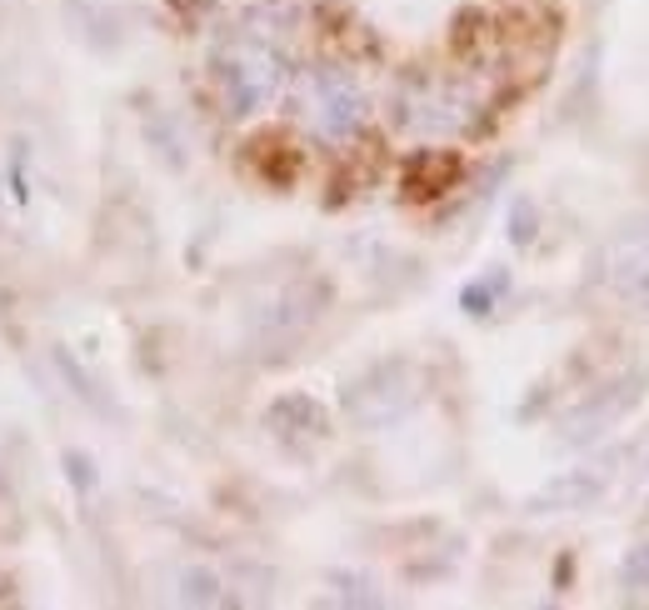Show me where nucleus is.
Segmentation results:
<instances>
[{"instance_id": "obj_1", "label": "nucleus", "mask_w": 649, "mask_h": 610, "mask_svg": "<svg viewBox=\"0 0 649 610\" xmlns=\"http://www.w3.org/2000/svg\"><path fill=\"white\" fill-rule=\"evenodd\" d=\"M285 86V61L260 41H230L216 55V90L230 116H255Z\"/></svg>"}, {"instance_id": "obj_2", "label": "nucleus", "mask_w": 649, "mask_h": 610, "mask_svg": "<svg viewBox=\"0 0 649 610\" xmlns=\"http://www.w3.org/2000/svg\"><path fill=\"white\" fill-rule=\"evenodd\" d=\"M415 391H420V375H415L410 360H380L360 381L345 385V415L355 425H365V431H375V425L410 411Z\"/></svg>"}, {"instance_id": "obj_3", "label": "nucleus", "mask_w": 649, "mask_h": 610, "mask_svg": "<svg viewBox=\"0 0 649 610\" xmlns=\"http://www.w3.org/2000/svg\"><path fill=\"white\" fill-rule=\"evenodd\" d=\"M305 100H310V126L320 141L345 145L350 135L365 126V96L360 86L345 76V70H315L310 86H305Z\"/></svg>"}, {"instance_id": "obj_4", "label": "nucleus", "mask_w": 649, "mask_h": 610, "mask_svg": "<svg viewBox=\"0 0 649 610\" xmlns=\"http://www.w3.org/2000/svg\"><path fill=\"white\" fill-rule=\"evenodd\" d=\"M600 281L625 305H649V236H615L600 255Z\"/></svg>"}, {"instance_id": "obj_5", "label": "nucleus", "mask_w": 649, "mask_h": 610, "mask_svg": "<svg viewBox=\"0 0 649 610\" xmlns=\"http://www.w3.org/2000/svg\"><path fill=\"white\" fill-rule=\"evenodd\" d=\"M639 385H645V375H625V381H615V385H605V391H595L590 401L580 405V411L564 421V440H595V436H605L609 425L619 421V415L629 411V405L639 401Z\"/></svg>"}, {"instance_id": "obj_6", "label": "nucleus", "mask_w": 649, "mask_h": 610, "mask_svg": "<svg viewBox=\"0 0 649 610\" xmlns=\"http://www.w3.org/2000/svg\"><path fill=\"white\" fill-rule=\"evenodd\" d=\"M609 486V470H595V466H584V470H560V476L550 480V486H540V491L530 495V511L540 515H560V511H584L590 501H600Z\"/></svg>"}, {"instance_id": "obj_7", "label": "nucleus", "mask_w": 649, "mask_h": 610, "mask_svg": "<svg viewBox=\"0 0 649 610\" xmlns=\"http://www.w3.org/2000/svg\"><path fill=\"white\" fill-rule=\"evenodd\" d=\"M320 295L324 291H315L310 295V285H290V291H280L275 295L265 311H260V320H255V330L260 336H271V340H290V336H300L305 326H310L315 316H320Z\"/></svg>"}, {"instance_id": "obj_8", "label": "nucleus", "mask_w": 649, "mask_h": 610, "mask_svg": "<svg viewBox=\"0 0 649 610\" xmlns=\"http://www.w3.org/2000/svg\"><path fill=\"white\" fill-rule=\"evenodd\" d=\"M265 425H271L280 440H300V436L320 440L324 431H330V415H324V405L315 401V395L295 391V395H280V401L265 411Z\"/></svg>"}, {"instance_id": "obj_9", "label": "nucleus", "mask_w": 649, "mask_h": 610, "mask_svg": "<svg viewBox=\"0 0 649 610\" xmlns=\"http://www.w3.org/2000/svg\"><path fill=\"white\" fill-rule=\"evenodd\" d=\"M175 596L185 600V606H226V586H220V576L216 570H206V566H195V570H185L180 576V590Z\"/></svg>"}, {"instance_id": "obj_10", "label": "nucleus", "mask_w": 649, "mask_h": 610, "mask_svg": "<svg viewBox=\"0 0 649 610\" xmlns=\"http://www.w3.org/2000/svg\"><path fill=\"white\" fill-rule=\"evenodd\" d=\"M619 580H625L629 590H645L649 596V545H635V551L619 560Z\"/></svg>"}, {"instance_id": "obj_11", "label": "nucleus", "mask_w": 649, "mask_h": 610, "mask_svg": "<svg viewBox=\"0 0 649 610\" xmlns=\"http://www.w3.org/2000/svg\"><path fill=\"white\" fill-rule=\"evenodd\" d=\"M499 291H505V275H495V281H480V285H470V291H465V311H470V316H485V311H490V301H495Z\"/></svg>"}, {"instance_id": "obj_12", "label": "nucleus", "mask_w": 649, "mask_h": 610, "mask_svg": "<svg viewBox=\"0 0 649 610\" xmlns=\"http://www.w3.org/2000/svg\"><path fill=\"white\" fill-rule=\"evenodd\" d=\"M515 240H519V246H530V240H535V206H530V200H519V206H515Z\"/></svg>"}, {"instance_id": "obj_13", "label": "nucleus", "mask_w": 649, "mask_h": 610, "mask_svg": "<svg viewBox=\"0 0 649 610\" xmlns=\"http://www.w3.org/2000/svg\"><path fill=\"white\" fill-rule=\"evenodd\" d=\"M6 590H11V586H6V576H0V600H11V596H6Z\"/></svg>"}]
</instances>
